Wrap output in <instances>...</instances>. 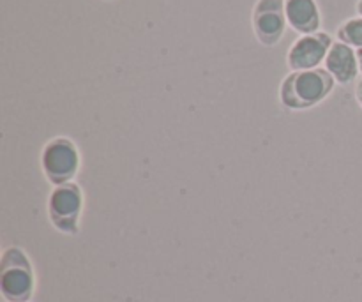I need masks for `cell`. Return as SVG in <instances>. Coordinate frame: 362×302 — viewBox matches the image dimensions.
<instances>
[{"label": "cell", "instance_id": "cell-1", "mask_svg": "<svg viewBox=\"0 0 362 302\" xmlns=\"http://www.w3.org/2000/svg\"><path fill=\"white\" fill-rule=\"evenodd\" d=\"M334 78L325 67L292 71L283 80L279 98L290 110H306L324 101L334 88Z\"/></svg>", "mask_w": 362, "mask_h": 302}, {"label": "cell", "instance_id": "cell-2", "mask_svg": "<svg viewBox=\"0 0 362 302\" xmlns=\"http://www.w3.org/2000/svg\"><path fill=\"white\" fill-rule=\"evenodd\" d=\"M0 290L9 302H25L34 292V274L23 251L11 248L2 257Z\"/></svg>", "mask_w": 362, "mask_h": 302}, {"label": "cell", "instance_id": "cell-3", "mask_svg": "<svg viewBox=\"0 0 362 302\" xmlns=\"http://www.w3.org/2000/svg\"><path fill=\"white\" fill-rule=\"evenodd\" d=\"M80 166V158L73 141L66 138L52 140L42 151V170L53 184L71 182Z\"/></svg>", "mask_w": 362, "mask_h": 302}, {"label": "cell", "instance_id": "cell-4", "mask_svg": "<svg viewBox=\"0 0 362 302\" xmlns=\"http://www.w3.org/2000/svg\"><path fill=\"white\" fill-rule=\"evenodd\" d=\"M251 21H253L255 35L262 45H278L285 34L286 25H288L285 0H258Z\"/></svg>", "mask_w": 362, "mask_h": 302}, {"label": "cell", "instance_id": "cell-5", "mask_svg": "<svg viewBox=\"0 0 362 302\" xmlns=\"http://www.w3.org/2000/svg\"><path fill=\"white\" fill-rule=\"evenodd\" d=\"M81 204H83V198H81V191L76 184L66 182L57 186L49 197L48 204L49 218H52L53 225L62 232H76Z\"/></svg>", "mask_w": 362, "mask_h": 302}, {"label": "cell", "instance_id": "cell-6", "mask_svg": "<svg viewBox=\"0 0 362 302\" xmlns=\"http://www.w3.org/2000/svg\"><path fill=\"white\" fill-rule=\"evenodd\" d=\"M331 46L332 39L325 32L303 35L290 46L288 55H286L288 67L292 71L317 69L322 62H325V57H327Z\"/></svg>", "mask_w": 362, "mask_h": 302}, {"label": "cell", "instance_id": "cell-7", "mask_svg": "<svg viewBox=\"0 0 362 302\" xmlns=\"http://www.w3.org/2000/svg\"><path fill=\"white\" fill-rule=\"evenodd\" d=\"M325 69L329 71V74H331L338 83H352V81L356 80L357 73H359L357 52L352 46L345 45V42L341 41L332 42L331 50H329L327 57H325Z\"/></svg>", "mask_w": 362, "mask_h": 302}, {"label": "cell", "instance_id": "cell-8", "mask_svg": "<svg viewBox=\"0 0 362 302\" xmlns=\"http://www.w3.org/2000/svg\"><path fill=\"white\" fill-rule=\"evenodd\" d=\"M286 21L299 34H315L320 28V11L315 0H285Z\"/></svg>", "mask_w": 362, "mask_h": 302}, {"label": "cell", "instance_id": "cell-9", "mask_svg": "<svg viewBox=\"0 0 362 302\" xmlns=\"http://www.w3.org/2000/svg\"><path fill=\"white\" fill-rule=\"evenodd\" d=\"M338 39L352 48L362 50V16L350 18L345 23L339 25Z\"/></svg>", "mask_w": 362, "mask_h": 302}, {"label": "cell", "instance_id": "cell-10", "mask_svg": "<svg viewBox=\"0 0 362 302\" xmlns=\"http://www.w3.org/2000/svg\"><path fill=\"white\" fill-rule=\"evenodd\" d=\"M356 98H357V101H359V105L362 106V81H359V83H357Z\"/></svg>", "mask_w": 362, "mask_h": 302}, {"label": "cell", "instance_id": "cell-11", "mask_svg": "<svg viewBox=\"0 0 362 302\" xmlns=\"http://www.w3.org/2000/svg\"><path fill=\"white\" fill-rule=\"evenodd\" d=\"M357 59H359V71L362 73V50H357Z\"/></svg>", "mask_w": 362, "mask_h": 302}, {"label": "cell", "instance_id": "cell-12", "mask_svg": "<svg viewBox=\"0 0 362 302\" xmlns=\"http://www.w3.org/2000/svg\"><path fill=\"white\" fill-rule=\"evenodd\" d=\"M357 13H359L361 16H362V0H359V2H357Z\"/></svg>", "mask_w": 362, "mask_h": 302}]
</instances>
